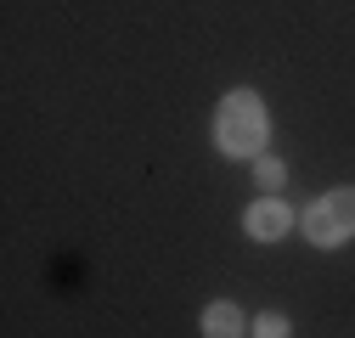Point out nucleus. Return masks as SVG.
<instances>
[{
    "mask_svg": "<svg viewBox=\"0 0 355 338\" xmlns=\"http://www.w3.org/2000/svg\"><path fill=\"white\" fill-rule=\"evenodd\" d=\"M203 338H243V316H237V305L214 299V305L203 310Z\"/></svg>",
    "mask_w": 355,
    "mask_h": 338,
    "instance_id": "obj_4",
    "label": "nucleus"
},
{
    "mask_svg": "<svg viewBox=\"0 0 355 338\" xmlns=\"http://www.w3.org/2000/svg\"><path fill=\"white\" fill-rule=\"evenodd\" d=\"M248 237L254 242H277V237H288V226H293V215H288V208L277 203V197H259L254 208H248Z\"/></svg>",
    "mask_w": 355,
    "mask_h": 338,
    "instance_id": "obj_3",
    "label": "nucleus"
},
{
    "mask_svg": "<svg viewBox=\"0 0 355 338\" xmlns=\"http://www.w3.org/2000/svg\"><path fill=\"white\" fill-rule=\"evenodd\" d=\"M304 237L316 248H338L355 237V186H338L304 208Z\"/></svg>",
    "mask_w": 355,
    "mask_h": 338,
    "instance_id": "obj_2",
    "label": "nucleus"
},
{
    "mask_svg": "<svg viewBox=\"0 0 355 338\" xmlns=\"http://www.w3.org/2000/svg\"><path fill=\"white\" fill-rule=\"evenodd\" d=\"M265 130H271V124H265V102L254 91H232L220 102V113H214V141H220L226 158H259Z\"/></svg>",
    "mask_w": 355,
    "mask_h": 338,
    "instance_id": "obj_1",
    "label": "nucleus"
},
{
    "mask_svg": "<svg viewBox=\"0 0 355 338\" xmlns=\"http://www.w3.org/2000/svg\"><path fill=\"white\" fill-rule=\"evenodd\" d=\"M254 175H259V186H265V192H277V186L288 181V169H282L277 158H259V169H254Z\"/></svg>",
    "mask_w": 355,
    "mask_h": 338,
    "instance_id": "obj_5",
    "label": "nucleus"
},
{
    "mask_svg": "<svg viewBox=\"0 0 355 338\" xmlns=\"http://www.w3.org/2000/svg\"><path fill=\"white\" fill-rule=\"evenodd\" d=\"M254 338H288V316H259L254 321Z\"/></svg>",
    "mask_w": 355,
    "mask_h": 338,
    "instance_id": "obj_6",
    "label": "nucleus"
}]
</instances>
